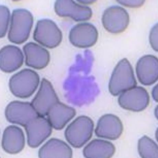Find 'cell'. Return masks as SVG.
<instances>
[{"instance_id": "cell-5", "label": "cell", "mask_w": 158, "mask_h": 158, "mask_svg": "<svg viewBox=\"0 0 158 158\" xmlns=\"http://www.w3.org/2000/svg\"><path fill=\"white\" fill-rule=\"evenodd\" d=\"M33 38L43 46L53 48L61 43L63 35L61 30L53 20L44 19L38 21Z\"/></svg>"}, {"instance_id": "cell-13", "label": "cell", "mask_w": 158, "mask_h": 158, "mask_svg": "<svg viewBox=\"0 0 158 158\" xmlns=\"http://www.w3.org/2000/svg\"><path fill=\"white\" fill-rule=\"evenodd\" d=\"M137 76L139 82L145 86L153 84L158 79V60L152 55L142 57L137 63Z\"/></svg>"}, {"instance_id": "cell-15", "label": "cell", "mask_w": 158, "mask_h": 158, "mask_svg": "<svg viewBox=\"0 0 158 158\" xmlns=\"http://www.w3.org/2000/svg\"><path fill=\"white\" fill-rule=\"evenodd\" d=\"M27 66L36 69H44L49 63L50 56L48 51L40 45L30 42L23 47Z\"/></svg>"}, {"instance_id": "cell-3", "label": "cell", "mask_w": 158, "mask_h": 158, "mask_svg": "<svg viewBox=\"0 0 158 158\" xmlns=\"http://www.w3.org/2000/svg\"><path fill=\"white\" fill-rule=\"evenodd\" d=\"M40 80L39 76L36 72L24 69L12 76L9 81V87L15 96L21 98H28L37 89Z\"/></svg>"}, {"instance_id": "cell-18", "label": "cell", "mask_w": 158, "mask_h": 158, "mask_svg": "<svg viewBox=\"0 0 158 158\" xmlns=\"http://www.w3.org/2000/svg\"><path fill=\"white\" fill-rule=\"evenodd\" d=\"M76 111L72 107L60 102L52 107L47 115L51 126L57 130L64 128L76 115Z\"/></svg>"}, {"instance_id": "cell-7", "label": "cell", "mask_w": 158, "mask_h": 158, "mask_svg": "<svg viewBox=\"0 0 158 158\" xmlns=\"http://www.w3.org/2000/svg\"><path fill=\"white\" fill-rule=\"evenodd\" d=\"M129 15L125 9L114 6L106 9L103 13L102 22L104 28L112 33L122 32L128 27Z\"/></svg>"}, {"instance_id": "cell-22", "label": "cell", "mask_w": 158, "mask_h": 158, "mask_svg": "<svg viewBox=\"0 0 158 158\" xmlns=\"http://www.w3.org/2000/svg\"><path fill=\"white\" fill-rule=\"evenodd\" d=\"M1 35L0 37H4L7 31L8 25L10 19V11L6 6L1 5Z\"/></svg>"}, {"instance_id": "cell-12", "label": "cell", "mask_w": 158, "mask_h": 158, "mask_svg": "<svg viewBox=\"0 0 158 158\" xmlns=\"http://www.w3.org/2000/svg\"><path fill=\"white\" fill-rule=\"evenodd\" d=\"M54 10L59 16L69 17L77 22L89 20L93 15L90 7L71 0H57L55 3Z\"/></svg>"}, {"instance_id": "cell-1", "label": "cell", "mask_w": 158, "mask_h": 158, "mask_svg": "<svg viewBox=\"0 0 158 158\" xmlns=\"http://www.w3.org/2000/svg\"><path fill=\"white\" fill-rule=\"evenodd\" d=\"M137 84L131 64L126 58L121 60L112 73L109 84V92L112 95L117 96Z\"/></svg>"}, {"instance_id": "cell-2", "label": "cell", "mask_w": 158, "mask_h": 158, "mask_svg": "<svg viewBox=\"0 0 158 158\" xmlns=\"http://www.w3.org/2000/svg\"><path fill=\"white\" fill-rule=\"evenodd\" d=\"M33 23V17L29 11L23 8L14 10L8 33L9 41L18 44L26 42L29 37Z\"/></svg>"}, {"instance_id": "cell-16", "label": "cell", "mask_w": 158, "mask_h": 158, "mask_svg": "<svg viewBox=\"0 0 158 158\" xmlns=\"http://www.w3.org/2000/svg\"><path fill=\"white\" fill-rule=\"evenodd\" d=\"M24 56L19 48L13 45L3 47L0 52V68L5 73L14 72L23 64Z\"/></svg>"}, {"instance_id": "cell-10", "label": "cell", "mask_w": 158, "mask_h": 158, "mask_svg": "<svg viewBox=\"0 0 158 158\" xmlns=\"http://www.w3.org/2000/svg\"><path fill=\"white\" fill-rule=\"evenodd\" d=\"M98 33L96 27L89 23L77 24L71 29L69 39L74 46L87 48L95 45L98 40Z\"/></svg>"}, {"instance_id": "cell-23", "label": "cell", "mask_w": 158, "mask_h": 158, "mask_svg": "<svg viewBox=\"0 0 158 158\" xmlns=\"http://www.w3.org/2000/svg\"><path fill=\"white\" fill-rule=\"evenodd\" d=\"M149 40L151 46L153 49L158 52V24L152 29L149 36Z\"/></svg>"}, {"instance_id": "cell-21", "label": "cell", "mask_w": 158, "mask_h": 158, "mask_svg": "<svg viewBox=\"0 0 158 158\" xmlns=\"http://www.w3.org/2000/svg\"><path fill=\"white\" fill-rule=\"evenodd\" d=\"M138 151L143 158H158V147L156 142L146 135L139 139Z\"/></svg>"}, {"instance_id": "cell-14", "label": "cell", "mask_w": 158, "mask_h": 158, "mask_svg": "<svg viewBox=\"0 0 158 158\" xmlns=\"http://www.w3.org/2000/svg\"><path fill=\"white\" fill-rule=\"evenodd\" d=\"M123 129V124L119 118L116 115L108 114L100 118L95 133L99 138L114 140L120 137Z\"/></svg>"}, {"instance_id": "cell-25", "label": "cell", "mask_w": 158, "mask_h": 158, "mask_svg": "<svg viewBox=\"0 0 158 158\" xmlns=\"http://www.w3.org/2000/svg\"><path fill=\"white\" fill-rule=\"evenodd\" d=\"M152 95L155 101L158 102V85L154 87L152 92Z\"/></svg>"}, {"instance_id": "cell-8", "label": "cell", "mask_w": 158, "mask_h": 158, "mask_svg": "<svg viewBox=\"0 0 158 158\" xmlns=\"http://www.w3.org/2000/svg\"><path fill=\"white\" fill-rule=\"evenodd\" d=\"M59 102V100L50 82L42 79L38 92L31 104L40 116L47 115L50 108Z\"/></svg>"}, {"instance_id": "cell-4", "label": "cell", "mask_w": 158, "mask_h": 158, "mask_svg": "<svg viewBox=\"0 0 158 158\" xmlns=\"http://www.w3.org/2000/svg\"><path fill=\"white\" fill-rule=\"evenodd\" d=\"M94 128L92 120L89 117L82 115L76 118L67 127L65 137L72 147L80 148L92 138Z\"/></svg>"}, {"instance_id": "cell-6", "label": "cell", "mask_w": 158, "mask_h": 158, "mask_svg": "<svg viewBox=\"0 0 158 158\" xmlns=\"http://www.w3.org/2000/svg\"><path fill=\"white\" fill-rule=\"evenodd\" d=\"M150 101V97L146 89L141 86H135L121 94L118 102L126 110L140 112L146 108Z\"/></svg>"}, {"instance_id": "cell-20", "label": "cell", "mask_w": 158, "mask_h": 158, "mask_svg": "<svg viewBox=\"0 0 158 158\" xmlns=\"http://www.w3.org/2000/svg\"><path fill=\"white\" fill-rule=\"evenodd\" d=\"M114 145L110 142L94 139L84 148L83 154L87 158H109L115 152Z\"/></svg>"}, {"instance_id": "cell-11", "label": "cell", "mask_w": 158, "mask_h": 158, "mask_svg": "<svg viewBox=\"0 0 158 158\" xmlns=\"http://www.w3.org/2000/svg\"><path fill=\"white\" fill-rule=\"evenodd\" d=\"M30 147L37 148L51 135L52 127L44 117L39 116L24 127Z\"/></svg>"}, {"instance_id": "cell-24", "label": "cell", "mask_w": 158, "mask_h": 158, "mask_svg": "<svg viewBox=\"0 0 158 158\" xmlns=\"http://www.w3.org/2000/svg\"><path fill=\"white\" fill-rule=\"evenodd\" d=\"M118 3L125 6L130 7H139L144 3L145 1H118Z\"/></svg>"}, {"instance_id": "cell-9", "label": "cell", "mask_w": 158, "mask_h": 158, "mask_svg": "<svg viewBox=\"0 0 158 158\" xmlns=\"http://www.w3.org/2000/svg\"><path fill=\"white\" fill-rule=\"evenodd\" d=\"M5 115L9 122L23 127L39 116L31 103L18 101L12 102L7 105Z\"/></svg>"}, {"instance_id": "cell-17", "label": "cell", "mask_w": 158, "mask_h": 158, "mask_svg": "<svg viewBox=\"0 0 158 158\" xmlns=\"http://www.w3.org/2000/svg\"><path fill=\"white\" fill-rule=\"evenodd\" d=\"M25 139L23 131L15 126L8 127L3 135L2 146L3 150L10 154L20 152L25 147Z\"/></svg>"}, {"instance_id": "cell-19", "label": "cell", "mask_w": 158, "mask_h": 158, "mask_svg": "<svg viewBox=\"0 0 158 158\" xmlns=\"http://www.w3.org/2000/svg\"><path fill=\"white\" fill-rule=\"evenodd\" d=\"M38 156L41 158H70L72 156L73 152L65 142L52 138L40 149Z\"/></svg>"}]
</instances>
